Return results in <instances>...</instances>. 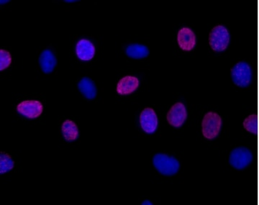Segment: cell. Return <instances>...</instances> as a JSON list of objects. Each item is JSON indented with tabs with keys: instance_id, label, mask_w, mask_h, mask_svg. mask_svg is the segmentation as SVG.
I'll return each mask as SVG.
<instances>
[{
	"instance_id": "cell-2",
	"label": "cell",
	"mask_w": 259,
	"mask_h": 205,
	"mask_svg": "<svg viewBox=\"0 0 259 205\" xmlns=\"http://www.w3.org/2000/svg\"><path fill=\"white\" fill-rule=\"evenodd\" d=\"M231 35L226 27L218 25L213 27L209 35V44L213 51L222 52L230 44Z\"/></svg>"
},
{
	"instance_id": "cell-7",
	"label": "cell",
	"mask_w": 259,
	"mask_h": 205,
	"mask_svg": "<svg viewBox=\"0 0 259 205\" xmlns=\"http://www.w3.org/2000/svg\"><path fill=\"white\" fill-rule=\"evenodd\" d=\"M187 118V111L185 105L182 102H177L172 106L167 114V120L171 126L180 128Z\"/></svg>"
},
{
	"instance_id": "cell-14",
	"label": "cell",
	"mask_w": 259,
	"mask_h": 205,
	"mask_svg": "<svg viewBox=\"0 0 259 205\" xmlns=\"http://www.w3.org/2000/svg\"><path fill=\"white\" fill-rule=\"evenodd\" d=\"M127 57L134 59H144L150 54L147 46L139 44H130L125 49Z\"/></svg>"
},
{
	"instance_id": "cell-9",
	"label": "cell",
	"mask_w": 259,
	"mask_h": 205,
	"mask_svg": "<svg viewBox=\"0 0 259 205\" xmlns=\"http://www.w3.org/2000/svg\"><path fill=\"white\" fill-rule=\"evenodd\" d=\"M177 41L181 49L185 51L193 50L197 43L193 30L187 27H182L179 30Z\"/></svg>"
},
{
	"instance_id": "cell-10",
	"label": "cell",
	"mask_w": 259,
	"mask_h": 205,
	"mask_svg": "<svg viewBox=\"0 0 259 205\" xmlns=\"http://www.w3.org/2000/svg\"><path fill=\"white\" fill-rule=\"evenodd\" d=\"M76 54L81 61H90L95 56V46L91 41L87 39H81L76 44Z\"/></svg>"
},
{
	"instance_id": "cell-15",
	"label": "cell",
	"mask_w": 259,
	"mask_h": 205,
	"mask_svg": "<svg viewBox=\"0 0 259 205\" xmlns=\"http://www.w3.org/2000/svg\"><path fill=\"white\" fill-rule=\"evenodd\" d=\"M61 132L66 141L72 142L79 138V129L76 123L71 120H66L62 125Z\"/></svg>"
},
{
	"instance_id": "cell-4",
	"label": "cell",
	"mask_w": 259,
	"mask_h": 205,
	"mask_svg": "<svg viewBox=\"0 0 259 205\" xmlns=\"http://www.w3.org/2000/svg\"><path fill=\"white\" fill-rule=\"evenodd\" d=\"M222 118L215 112H209L204 115L202 120V134L207 139L215 138L221 132Z\"/></svg>"
},
{
	"instance_id": "cell-13",
	"label": "cell",
	"mask_w": 259,
	"mask_h": 205,
	"mask_svg": "<svg viewBox=\"0 0 259 205\" xmlns=\"http://www.w3.org/2000/svg\"><path fill=\"white\" fill-rule=\"evenodd\" d=\"M79 92L88 100H94L97 97V87L91 78L83 77L77 85Z\"/></svg>"
},
{
	"instance_id": "cell-1",
	"label": "cell",
	"mask_w": 259,
	"mask_h": 205,
	"mask_svg": "<svg viewBox=\"0 0 259 205\" xmlns=\"http://www.w3.org/2000/svg\"><path fill=\"white\" fill-rule=\"evenodd\" d=\"M153 165L158 173L166 177H173L178 173L180 169V163L175 157L156 153L153 157Z\"/></svg>"
},
{
	"instance_id": "cell-8",
	"label": "cell",
	"mask_w": 259,
	"mask_h": 205,
	"mask_svg": "<svg viewBox=\"0 0 259 205\" xmlns=\"http://www.w3.org/2000/svg\"><path fill=\"white\" fill-rule=\"evenodd\" d=\"M140 123L145 133L153 134L158 127V121L156 112L151 108H146L140 115Z\"/></svg>"
},
{
	"instance_id": "cell-18",
	"label": "cell",
	"mask_w": 259,
	"mask_h": 205,
	"mask_svg": "<svg viewBox=\"0 0 259 205\" xmlns=\"http://www.w3.org/2000/svg\"><path fill=\"white\" fill-rule=\"evenodd\" d=\"M12 63V58L8 51L3 50L0 51V70L6 69L9 67Z\"/></svg>"
},
{
	"instance_id": "cell-3",
	"label": "cell",
	"mask_w": 259,
	"mask_h": 205,
	"mask_svg": "<svg viewBox=\"0 0 259 205\" xmlns=\"http://www.w3.org/2000/svg\"><path fill=\"white\" fill-rule=\"evenodd\" d=\"M232 81L240 87L249 86L252 81V69L250 65L245 61H240L231 69Z\"/></svg>"
},
{
	"instance_id": "cell-5",
	"label": "cell",
	"mask_w": 259,
	"mask_h": 205,
	"mask_svg": "<svg viewBox=\"0 0 259 205\" xmlns=\"http://www.w3.org/2000/svg\"><path fill=\"white\" fill-rule=\"evenodd\" d=\"M253 155L251 151L245 147H238L231 152L229 163L237 170H243L251 163Z\"/></svg>"
},
{
	"instance_id": "cell-20",
	"label": "cell",
	"mask_w": 259,
	"mask_h": 205,
	"mask_svg": "<svg viewBox=\"0 0 259 205\" xmlns=\"http://www.w3.org/2000/svg\"><path fill=\"white\" fill-rule=\"evenodd\" d=\"M66 2V3H75V2H76V1H65Z\"/></svg>"
},
{
	"instance_id": "cell-6",
	"label": "cell",
	"mask_w": 259,
	"mask_h": 205,
	"mask_svg": "<svg viewBox=\"0 0 259 205\" xmlns=\"http://www.w3.org/2000/svg\"><path fill=\"white\" fill-rule=\"evenodd\" d=\"M44 110V106L36 100L23 101L17 107L19 114L28 119H35L40 116Z\"/></svg>"
},
{
	"instance_id": "cell-12",
	"label": "cell",
	"mask_w": 259,
	"mask_h": 205,
	"mask_svg": "<svg viewBox=\"0 0 259 205\" xmlns=\"http://www.w3.org/2000/svg\"><path fill=\"white\" fill-rule=\"evenodd\" d=\"M56 58L55 55L49 49L44 50L39 57V64L42 71L45 73H50L56 68Z\"/></svg>"
},
{
	"instance_id": "cell-16",
	"label": "cell",
	"mask_w": 259,
	"mask_h": 205,
	"mask_svg": "<svg viewBox=\"0 0 259 205\" xmlns=\"http://www.w3.org/2000/svg\"><path fill=\"white\" fill-rule=\"evenodd\" d=\"M258 123V114H250L245 119L244 122H243V127L248 132L257 134L259 132Z\"/></svg>"
},
{
	"instance_id": "cell-17",
	"label": "cell",
	"mask_w": 259,
	"mask_h": 205,
	"mask_svg": "<svg viewBox=\"0 0 259 205\" xmlns=\"http://www.w3.org/2000/svg\"><path fill=\"white\" fill-rule=\"evenodd\" d=\"M15 163L9 155L1 153L0 155V174H6L14 167Z\"/></svg>"
},
{
	"instance_id": "cell-11",
	"label": "cell",
	"mask_w": 259,
	"mask_h": 205,
	"mask_svg": "<svg viewBox=\"0 0 259 205\" xmlns=\"http://www.w3.org/2000/svg\"><path fill=\"white\" fill-rule=\"evenodd\" d=\"M139 79L136 76H126L121 78L117 85V92L120 95H128L136 91L139 87Z\"/></svg>"
},
{
	"instance_id": "cell-19",
	"label": "cell",
	"mask_w": 259,
	"mask_h": 205,
	"mask_svg": "<svg viewBox=\"0 0 259 205\" xmlns=\"http://www.w3.org/2000/svg\"><path fill=\"white\" fill-rule=\"evenodd\" d=\"M143 205H153V203L148 200H145L144 202H142Z\"/></svg>"
}]
</instances>
